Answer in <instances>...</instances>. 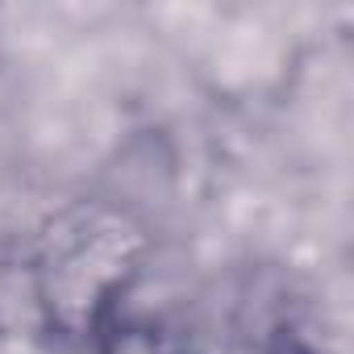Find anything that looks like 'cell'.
Segmentation results:
<instances>
[]
</instances>
